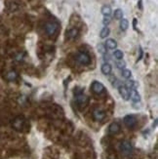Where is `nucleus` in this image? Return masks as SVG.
Returning a JSON list of instances; mask_svg holds the SVG:
<instances>
[{
	"label": "nucleus",
	"mask_w": 158,
	"mask_h": 159,
	"mask_svg": "<svg viewBox=\"0 0 158 159\" xmlns=\"http://www.w3.org/2000/svg\"><path fill=\"white\" fill-rule=\"evenodd\" d=\"M137 19H134V20H133V27H134V30H137Z\"/></svg>",
	"instance_id": "cd10ccee"
},
{
	"label": "nucleus",
	"mask_w": 158,
	"mask_h": 159,
	"mask_svg": "<svg viewBox=\"0 0 158 159\" xmlns=\"http://www.w3.org/2000/svg\"><path fill=\"white\" fill-rule=\"evenodd\" d=\"M102 14L105 17H109V15L111 14V8L109 5H105L102 7Z\"/></svg>",
	"instance_id": "dca6fc26"
},
{
	"label": "nucleus",
	"mask_w": 158,
	"mask_h": 159,
	"mask_svg": "<svg viewBox=\"0 0 158 159\" xmlns=\"http://www.w3.org/2000/svg\"><path fill=\"white\" fill-rule=\"evenodd\" d=\"M106 47L107 49H110V50H113L115 49L117 47V42L114 40V39H107L106 41Z\"/></svg>",
	"instance_id": "4468645a"
},
{
	"label": "nucleus",
	"mask_w": 158,
	"mask_h": 159,
	"mask_svg": "<svg viewBox=\"0 0 158 159\" xmlns=\"http://www.w3.org/2000/svg\"><path fill=\"white\" fill-rule=\"evenodd\" d=\"M100 70H102V72L105 75H109L111 73V70H112V67L109 64V63H105L102 64V67H100Z\"/></svg>",
	"instance_id": "ddd939ff"
},
{
	"label": "nucleus",
	"mask_w": 158,
	"mask_h": 159,
	"mask_svg": "<svg viewBox=\"0 0 158 159\" xmlns=\"http://www.w3.org/2000/svg\"><path fill=\"white\" fill-rule=\"evenodd\" d=\"M120 150L124 155L130 156L133 153V146L130 142H128V141H123V142L120 143Z\"/></svg>",
	"instance_id": "7ed1b4c3"
},
{
	"label": "nucleus",
	"mask_w": 158,
	"mask_h": 159,
	"mask_svg": "<svg viewBox=\"0 0 158 159\" xmlns=\"http://www.w3.org/2000/svg\"><path fill=\"white\" fill-rule=\"evenodd\" d=\"M59 28V24L56 23V21H50L45 24V31L48 35L52 36L58 31Z\"/></svg>",
	"instance_id": "20e7f679"
},
{
	"label": "nucleus",
	"mask_w": 158,
	"mask_h": 159,
	"mask_svg": "<svg viewBox=\"0 0 158 159\" xmlns=\"http://www.w3.org/2000/svg\"><path fill=\"white\" fill-rule=\"evenodd\" d=\"M93 117H94L96 121L100 122L106 118V113H105V111L100 109V108H96V109L93 111Z\"/></svg>",
	"instance_id": "6e6552de"
},
{
	"label": "nucleus",
	"mask_w": 158,
	"mask_h": 159,
	"mask_svg": "<svg viewBox=\"0 0 158 159\" xmlns=\"http://www.w3.org/2000/svg\"><path fill=\"white\" fill-rule=\"evenodd\" d=\"M120 96L122 97V99H124L125 101H128L130 99V90H129L125 85H121L118 88Z\"/></svg>",
	"instance_id": "1a4fd4ad"
},
{
	"label": "nucleus",
	"mask_w": 158,
	"mask_h": 159,
	"mask_svg": "<svg viewBox=\"0 0 158 159\" xmlns=\"http://www.w3.org/2000/svg\"><path fill=\"white\" fill-rule=\"evenodd\" d=\"M113 17L115 18L116 20L123 19V12H122V10H121V9H116L115 11H114Z\"/></svg>",
	"instance_id": "a211bd4d"
},
{
	"label": "nucleus",
	"mask_w": 158,
	"mask_h": 159,
	"mask_svg": "<svg viewBox=\"0 0 158 159\" xmlns=\"http://www.w3.org/2000/svg\"><path fill=\"white\" fill-rule=\"evenodd\" d=\"M113 55L117 60H122V59H123L124 54H123V52L121 51V50H115L114 53H113Z\"/></svg>",
	"instance_id": "4be33fe9"
},
{
	"label": "nucleus",
	"mask_w": 158,
	"mask_h": 159,
	"mask_svg": "<svg viewBox=\"0 0 158 159\" xmlns=\"http://www.w3.org/2000/svg\"><path fill=\"white\" fill-rule=\"evenodd\" d=\"M8 8L9 10L11 11V12H14V11H16L19 7H18V5L16 4L15 2H10L9 4H8Z\"/></svg>",
	"instance_id": "5701e85b"
},
{
	"label": "nucleus",
	"mask_w": 158,
	"mask_h": 159,
	"mask_svg": "<svg viewBox=\"0 0 158 159\" xmlns=\"http://www.w3.org/2000/svg\"><path fill=\"white\" fill-rule=\"evenodd\" d=\"M26 125V119L24 116H17L12 121V127L16 130V131H23Z\"/></svg>",
	"instance_id": "f03ea898"
},
{
	"label": "nucleus",
	"mask_w": 158,
	"mask_h": 159,
	"mask_svg": "<svg viewBox=\"0 0 158 159\" xmlns=\"http://www.w3.org/2000/svg\"><path fill=\"white\" fill-rule=\"evenodd\" d=\"M138 6H139V8H140V10H142V0H139Z\"/></svg>",
	"instance_id": "c85d7f7f"
},
{
	"label": "nucleus",
	"mask_w": 158,
	"mask_h": 159,
	"mask_svg": "<svg viewBox=\"0 0 158 159\" xmlns=\"http://www.w3.org/2000/svg\"><path fill=\"white\" fill-rule=\"evenodd\" d=\"M78 34H79V30L75 27L70 28V30L66 31V37L69 39H75L78 36Z\"/></svg>",
	"instance_id": "9b49d317"
},
{
	"label": "nucleus",
	"mask_w": 158,
	"mask_h": 159,
	"mask_svg": "<svg viewBox=\"0 0 158 159\" xmlns=\"http://www.w3.org/2000/svg\"><path fill=\"white\" fill-rule=\"evenodd\" d=\"M120 130H121V127H120L119 123H117V122L111 123L109 127V134H111V135H116V134L120 132Z\"/></svg>",
	"instance_id": "9d476101"
},
{
	"label": "nucleus",
	"mask_w": 158,
	"mask_h": 159,
	"mask_svg": "<svg viewBox=\"0 0 158 159\" xmlns=\"http://www.w3.org/2000/svg\"><path fill=\"white\" fill-rule=\"evenodd\" d=\"M97 48H98L99 53H100L102 55H105V54H106V47L105 44H103V43H100Z\"/></svg>",
	"instance_id": "412c9836"
},
{
	"label": "nucleus",
	"mask_w": 158,
	"mask_h": 159,
	"mask_svg": "<svg viewBox=\"0 0 158 159\" xmlns=\"http://www.w3.org/2000/svg\"><path fill=\"white\" fill-rule=\"evenodd\" d=\"M110 23V18L109 17H105L103 18V24H105V26H107Z\"/></svg>",
	"instance_id": "a878e982"
},
{
	"label": "nucleus",
	"mask_w": 158,
	"mask_h": 159,
	"mask_svg": "<svg viewBox=\"0 0 158 159\" xmlns=\"http://www.w3.org/2000/svg\"><path fill=\"white\" fill-rule=\"evenodd\" d=\"M24 53H19V54H18V55L16 56L15 59H16L17 62H21V61L24 60Z\"/></svg>",
	"instance_id": "393cba45"
},
{
	"label": "nucleus",
	"mask_w": 158,
	"mask_h": 159,
	"mask_svg": "<svg viewBox=\"0 0 158 159\" xmlns=\"http://www.w3.org/2000/svg\"><path fill=\"white\" fill-rule=\"evenodd\" d=\"M18 78V73L15 70H11L6 74V79L8 81H15Z\"/></svg>",
	"instance_id": "2eb2a0df"
},
{
	"label": "nucleus",
	"mask_w": 158,
	"mask_h": 159,
	"mask_svg": "<svg viewBox=\"0 0 158 159\" xmlns=\"http://www.w3.org/2000/svg\"><path fill=\"white\" fill-rule=\"evenodd\" d=\"M123 122L124 124L127 126L128 128L130 129H133L136 126V124H137V118H136L134 115H126V116L124 117L123 119Z\"/></svg>",
	"instance_id": "423d86ee"
},
{
	"label": "nucleus",
	"mask_w": 158,
	"mask_h": 159,
	"mask_svg": "<svg viewBox=\"0 0 158 159\" xmlns=\"http://www.w3.org/2000/svg\"><path fill=\"white\" fill-rule=\"evenodd\" d=\"M75 60H76L78 64H82V66H88L91 63V58L86 52H79L75 56Z\"/></svg>",
	"instance_id": "f257e3e1"
},
{
	"label": "nucleus",
	"mask_w": 158,
	"mask_h": 159,
	"mask_svg": "<svg viewBox=\"0 0 158 159\" xmlns=\"http://www.w3.org/2000/svg\"><path fill=\"white\" fill-rule=\"evenodd\" d=\"M121 75H122V77H123V78L128 79V78H130V77H131L132 72H131V70H126V68H124V70H122V71H121Z\"/></svg>",
	"instance_id": "6ab92c4d"
},
{
	"label": "nucleus",
	"mask_w": 158,
	"mask_h": 159,
	"mask_svg": "<svg viewBox=\"0 0 158 159\" xmlns=\"http://www.w3.org/2000/svg\"><path fill=\"white\" fill-rule=\"evenodd\" d=\"M88 103H89L88 97H86L83 94H77L76 95V104L80 108H84L85 106H87Z\"/></svg>",
	"instance_id": "39448f33"
},
{
	"label": "nucleus",
	"mask_w": 158,
	"mask_h": 159,
	"mask_svg": "<svg viewBox=\"0 0 158 159\" xmlns=\"http://www.w3.org/2000/svg\"><path fill=\"white\" fill-rule=\"evenodd\" d=\"M125 66H126V64H125V62H123L122 60H119V61H118V62L116 63V67L119 68V70H124Z\"/></svg>",
	"instance_id": "b1692460"
},
{
	"label": "nucleus",
	"mask_w": 158,
	"mask_h": 159,
	"mask_svg": "<svg viewBox=\"0 0 158 159\" xmlns=\"http://www.w3.org/2000/svg\"><path fill=\"white\" fill-rule=\"evenodd\" d=\"M92 91L95 94H102L105 91V86L99 81H94L92 83Z\"/></svg>",
	"instance_id": "0eeeda50"
},
{
	"label": "nucleus",
	"mask_w": 158,
	"mask_h": 159,
	"mask_svg": "<svg viewBox=\"0 0 158 159\" xmlns=\"http://www.w3.org/2000/svg\"><path fill=\"white\" fill-rule=\"evenodd\" d=\"M139 52H140V56H139V58H138V62H139V61H141V60H142V56H143V52H142V47H140Z\"/></svg>",
	"instance_id": "bb28decb"
},
{
	"label": "nucleus",
	"mask_w": 158,
	"mask_h": 159,
	"mask_svg": "<svg viewBox=\"0 0 158 159\" xmlns=\"http://www.w3.org/2000/svg\"><path fill=\"white\" fill-rule=\"evenodd\" d=\"M109 32H110V30L107 27H105L103 28L102 30H100V38H106V36L109 35Z\"/></svg>",
	"instance_id": "f3484780"
},
{
	"label": "nucleus",
	"mask_w": 158,
	"mask_h": 159,
	"mask_svg": "<svg viewBox=\"0 0 158 159\" xmlns=\"http://www.w3.org/2000/svg\"><path fill=\"white\" fill-rule=\"evenodd\" d=\"M129 27V23L126 19H121V21H120V28L121 30H126Z\"/></svg>",
	"instance_id": "aec40b11"
},
{
	"label": "nucleus",
	"mask_w": 158,
	"mask_h": 159,
	"mask_svg": "<svg viewBox=\"0 0 158 159\" xmlns=\"http://www.w3.org/2000/svg\"><path fill=\"white\" fill-rule=\"evenodd\" d=\"M130 98L133 102H135V103H138L141 101V96H140V94L138 93V91L136 89L130 90Z\"/></svg>",
	"instance_id": "f8f14e48"
}]
</instances>
